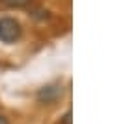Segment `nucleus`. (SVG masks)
Segmentation results:
<instances>
[{"label": "nucleus", "mask_w": 129, "mask_h": 124, "mask_svg": "<svg viewBox=\"0 0 129 124\" xmlns=\"http://www.w3.org/2000/svg\"><path fill=\"white\" fill-rule=\"evenodd\" d=\"M23 34V28H21V23L11 17H2L0 19V42L4 43H13L21 38Z\"/></svg>", "instance_id": "f257e3e1"}, {"label": "nucleus", "mask_w": 129, "mask_h": 124, "mask_svg": "<svg viewBox=\"0 0 129 124\" xmlns=\"http://www.w3.org/2000/svg\"><path fill=\"white\" fill-rule=\"evenodd\" d=\"M60 94H62L60 88H56V87H47V88H43V90L38 94V98L41 100V101H45V104H51V101L56 100Z\"/></svg>", "instance_id": "f03ea898"}, {"label": "nucleus", "mask_w": 129, "mask_h": 124, "mask_svg": "<svg viewBox=\"0 0 129 124\" xmlns=\"http://www.w3.org/2000/svg\"><path fill=\"white\" fill-rule=\"evenodd\" d=\"M2 4H6V6H10V8H23L26 6V4L30 2V0H0Z\"/></svg>", "instance_id": "7ed1b4c3"}, {"label": "nucleus", "mask_w": 129, "mask_h": 124, "mask_svg": "<svg viewBox=\"0 0 129 124\" xmlns=\"http://www.w3.org/2000/svg\"><path fill=\"white\" fill-rule=\"evenodd\" d=\"M64 124H71V113L69 111L64 115Z\"/></svg>", "instance_id": "20e7f679"}, {"label": "nucleus", "mask_w": 129, "mask_h": 124, "mask_svg": "<svg viewBox=\"0 0 129 124\" xmlns=\"http://www.w3.org/2000/svg\"><path fill=\"white\" fill-rule=\"evenodd\" d=\"M0 124H10V120H8L4 115H0Z\"/></svg>", "instance_id": "39448f33"}]
</instances>
